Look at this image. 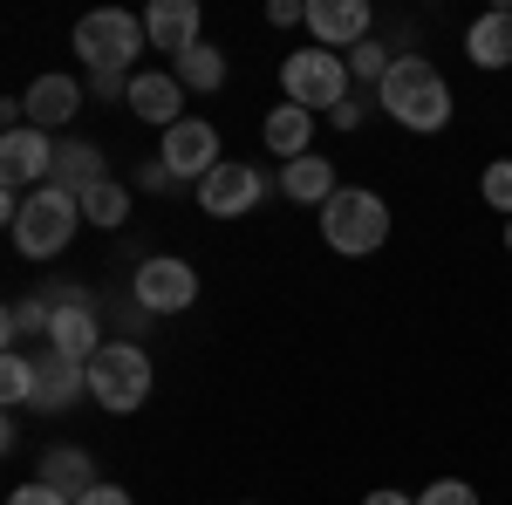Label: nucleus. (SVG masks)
<instances>
[{"label":"nucleus","instance_id":"nucleus-1","mask_svg":"<svg viewBox=\"0 0 512 505\" xmlns=\"http://www.w3.org/2000/svg\"><path fill=\"white\" fill-rule=\"evenodd\" d=\"M376 103H383L403 130L437 137V130L451 123V82H444V69H437L431 55H396V69L383 76Z\"/></svg>","mask_w":512,"mask_h":505},{"label":"nucleus","instance_id":"nucleus-2","mask_svg":"<svg viewBox=\"0 0 512 505\" xmlns=\"http://www.w3.org/2000/svg\"><path fill=\"white\" fill-rule=\"evenodd\" d=\"M76 233H82V198L62 192V185L28 192V205H21L14 226H7V239H14L21 260H55V253H69V239H76Z\"/></svg>","mask_w":512,"mask_h":505},{"label":"nucleus","instance_id":"nucleus-3","mask_svg":"<svg viewBox=\"0 0 512 505\" xmlns=\"http://www.w3.org/2000/svg\"><path fill=\"white\" fill-rule=\"evenodd\" d=\"M151 355L144 342H103L96 362H89V403L96 410H110V417H130V410H144L151 403Z\"/></svg>","mask_w":512,"mask_h":505},{"label":"nucleus","instance_id":"nucleus-4","mask_svg":"<svg viewBox=\"0 0 512 505\" xmlns=\"http://www.w3.org/2000/svg\"><path fill=\"white\" fill-rule=\"evenodd\" d=\"M144 14H123V7H96L76 21V55L89 76H130V62L144 55Z\"/></svg>","mask_w":512,"mask_h":505},{"label":"nucleus","instance_id":"nucleus-5","mask_svg":"<svg viewBox=\"0 0 512 505\" xmlns=\"http://www.w3.org/2000/svg\"><path fill=\"white\" fill-rule=\"evenodd\" d=\"M321 239H328L335 253L362 260V253H376V246L390 239V205L369 192V185H342V192L321 205Z\"/></svg>","mask_w":512,"mask_h":505},{"label":"nucleus","instance_id":"nucleus-6","mask_svg":"<svg viewBox=\"0 0 512 505\" xmlns=\"http://www.w3.org/2000/svg\"><path fill=\"white\" fill-rule=\"evenodd\" d=\"M280 89H287V103L294 110H335V103H349L355 96V76H349V55H335V48H294L287 62H280Z\"/></svg>","mask_w":512,"mask_h":505},{"label":"nucleus","instance_id":"nucleus-7","mask_svg":"<svg viewBox=\"0 0 512 505\" xmlns=\"http://www.w3.org/2000/svg\"><path fill=\"white\" fill-rule=\"evenodd\" d=\"M41 301H48V355L89 369L96 349H103V335H96V301H89L82 287H48Z\"/></svg>","mask_w":512,"mask_h":505},{"label":"nucleus","instance_id":"nucleus-8","mask_svg":"<svg viewBox=\"0 0 512 505\" xmlns=\"http://www.w3.org/2000/svg\"><path fill=\"white\" fill-rule=\"evenodd\" d=\"M130 301H137L144 314H185L198 301L192 260H178V253H144L137 273H130Z\"/></svg>","mask_w":512,"mask_h":505},{"label":"nucleus","instance_id":"nucleus-9","mask_svg":"<svg viewBox=\"0 0 512 505\" xmlns=\"http://www.w3.org/2000/svg\"><path fill=\"white\" fill-rule=\"evenodd\" d=\"M158 157L171 164V178H178V185H192V192L219 171V164H226V157H219V130H212L205 117L171 123V130H164V144H158Z\"/></svg>","mask_w":512,"mask_h":505},{"label":"nucleus","instance_id":"nucleus-10","mask_svg":"<svg viewBox=\"0 0 512 505\" xmlns=\"http://www.w3.org/2000/svg\"><path fill=\"white\" fill-rule=\"evenodd\" d=\"M55 151H62V137H48V130H7L0 137V185H14V192H41L48 178H55Z\"/></svg>","mask_w":512,"mask_h":505},{"label":"nucleus","instance_id":"nucleus-11","mask_svg":"<svg viewBox=\"0 0 512 505\" xmlns=\"http://www.w3.org/2000/svg\"><path fill=\"white\" fill-rule=\"evenodd\" d=\"M198 205H205V219H253L260 205H267V178H260V164H219L205 185H198Z\"/></svg>","mask_w":512,"mask_h":505},{"label":"nucleus","instance_id":"nucleus-12","mask_svg":"<svg viewBox=\"0 0 512 505\" xmlns=\"http://www.w3.org/2000/svg\"><path fill=\"white\" fill-rule=\"evenodd\" d=\"M308 35L315 48H335V55H349L369 41V0H308Z\"/></svg>","mask_w":512,"mask_h":505},{"label":"nucleus","instance_id":"nucleus-13","mask_svg":"<svg viewBox=\"0 0 512 505\" xmlns=\"http://www.w3.org/2000/svg\"><path fill=\"white\" fill-rule=\"evenodd\" d=\"M144 35H151V48L158 55H171V62H185L198 41V0H151L144 7Z\"/></svg>","mask_w":512,"mask_h":505},{"label":"nucleus","instance_id":"nucleus-14","mask_svg":"<svg viewBox=\"0 0 512 505\" xmlns=\"http://www.w3.org/2000/svg\"><path fill=\"white\" fill-rule=\"evenodd\" d=\"M76 110H82V82L76 76H35L28 96H21V123H28V130H48V137L76 117Z\"/></svg>","mask_w":512,"mask_h":505},{"label":"nucleus","instance_id":"nucleus-15","mask_svg":"<svg viewBox=\"0 0 512 505\" xmlns=\"http://www.w3.org/2000/svg\"><path fill=\"white\" fill-rule=\"evenodd\" d=\"M130 117H144L151 130H171V123H185V82L151 69V76H130Z\"/></svg>","mask_w":512,"mask_h":505},{"label":"nucleus","instance_id":"nucleus-16","mask_svg":"<svg viewBox=\"0 0 512 505\" xmlns=\"http://www.w3.org/2000/svg\"><path fill=\"white\" fill-rule=\"evenodd\" d=\"M465 62L472 69H512V7H492L465 28Z\"/></svg>","mask_w":512,"mask_h":505},{"label":"nucleus","instance_id":"nucleus-17","mask_svg":"<svg viewBox=\"0 0 512 505\" xmlns=\"http://www.w3.org/2000/svg\"><path fill=\"white\" fill-rule=\"evenodd\" d=\"M35 478H41V485H55L62 499H82V492H96V485H103V478H96V458L76 451V444H48Z\"/></svg>","mask_w":512,"mask_h":505},{"label":"nucleus","instance_id":"nucleus-18","mask_svg":"<svg viewBox=\"0 0 512 505\" xmlns=\"http://www.w3.org/2000/svg\"><path fill=\"white\" fill-rule=\"evenodd\" d=\"M260 144L280 157V164H294V157L315 151V110H294V103H280V110H267V123H260Z\"/></svg>","mask_w":512,"mask_h":505},{"label":"nucleus","instance_id":"nucleus-19","mask_svg":"<svg viewBox=\"0 0 512 505\" xmlns=\"http://www.w3.org/2000/svg\"><path fill=\"white\" fill-rule=\"evenodd\" d=\"M280 192L294 198V205H315L321 212L342 185H335V164H328L321 151H308V157H294V164H280Z\"/></svg>","mask_w":512,"mask_h":505},{"label":"nucleus","instance_id":"nucleus-20","mask_svg":"<svg viewBox=\"0 0 512 505\" xmlns=\"http://www.w3.org/2000/svg\"><path fill=\"white\" fill-rule=\"evenodd\" d=\"M89 396V369L82 362H62V355H41V389H35V410H69V403H82Z\"/></svg>","mask_w":512,"mask_h":505},{"label":"nucleus","instance_id":"nucleus-21","mask_svg":"<svg viewBox=\"0 0 512 505\" xmlns=\"http://www.w3.org/2000/svg\"><path fill=\"white\" fill-rule=\"evenodd\" d=\"M96 178H110V171H103V151H96V144H76V137H62V151H55V178H48V185H62V192L82 198Z\"/></svg>","mask_w":512,"mask_h":505},{"label":"nucleus","instance_id":"nucleus-22","mask_svg":"<svg viewBox=\"0 0 512 505\" xmlns=\"http://www.w3.org/2000/svg\"><path fill=\"white\" fill-rule=\"evenodd\" d=\"M123 219H130V192H123L117 178H96V185L82 192V226H103V233H117Z\"/></svg>","mask_w":512,"mask_h":505},{"label":"nucleus","instance_id":"nucleus-23","mask_svg":"<svg viewBox=\"0 0 512 505\" xmlns=\"http://www.w3.org/2000/svg\"><path fill=\"white\" fill-rule=\"evenodd\" d=\"M171 76L185 82V89H205V96H212V89H226V55H219L212 41H198L185 62H171Z\"/></svg>","mask_w":512,"mask_h":505},{"label":"nucleus","instance_id":"nucleus-24","mask_svg":"<svg viewBox=\"0 0 512 505\" xmlns=\"http://www.w3.org/2000/svg\"><path fill=\"white\" fill-rule=\"evenodd\" d=\"M35 389H41V362H28L21 349H7V362H0V403L21 410V403H35Z\"/></svg>","mask_w":512,"mask_h":505},{"label":"nucleus","instance_id":"nucleus-25","mask_svg":"<svg viewBox=\"0 0 512 505\" xmlns=\"http://www.w3.org/2000/svg\"><path fill=\"white\" fill-rule=\"evenodd\" d=\"M390 69H396V55L376 35L362 41V48H349V76H355V89H362V96H369V89H383V76H390Z\"/></svg>","mask_w":512,"mask_h":505},{"label":"nucleus","instance_id":"nucleus-26","mask_svg":"<svg viewBox=\"0 0 512 505\" xmlns=\"http://www.w3.org/2000/svg\"><path fill=\"white\" fill-rule=\"evenodd\" d=\"M0 335H7V349H21V342H35V335L48 342V301H14Z\"/></svg>","mask_w":512,"mask_h":505},{"label":"nucleus","instance_id":"nucleus-27","mask_svg":"<svg viewBox=\"0 0 512 505\" xmlns=\"http://www.w3.org/2000/svg\"><path fill=\"white\" fill-rule=\"evenodd\" d=\"M478 198H485L499 219H512V157H492V164H485V178H478Z\"/></svg>","mask_w":512,"mask_h":505},{"label":"nucleus","instance_id":"nucleus-28","mask_svg":"<svg viewBox=\"0 0 512 505\" xmlns=\"http://www.w3.org/2000/svg\"><path fill=\"white\" fill-rule=\"evenodd\" d=\"M417 505H478V492L465 485V478H437V485H424Z\"/></svg>","mask_w":512,"mask_h":505},{"label":"nucleus","instance_id":"nucleus-29","mask_svg":"<svg viewBox=\"0 0 512 505\" xmlns=\"http://www.w3.org/2000/svg\"><path fill=\"white\" fill-rule=\"evenodd\" d=\"M7 505H76V499H62L55 485H41V478H28V485H14V492H7Z\"/></svg>","mask_w":512,"mask_h":505},{"label":"nucleus","instance_id":"nucleus-30","mask_svg":"<svg viewBox=\"0 0 512 505\" xmlns=\"http://www.w3.org/2000/svg\"><path fill=\"white\" fill-rule=\"evenodd\" d=\"M137 185H144V192H151V198L178 192V178H171V164H164V157H151V164H137Z\"/></svg>","mask_w":512,"mask_h":505},{"label":"nucleus","instance_id":"nucleus-31","mask_svg":"<svg viewBox=\"0 0 512 505\" xmlns=\"http://www.w3.org/2000/svg\"><path fill=\"white\" fill-rule=\"evenodd\" d=\"M267 21H274V28H308V7H301V0H274Z\"/></svg>","mask_w":512,"mask_h":505},{"label":"nucleus","instance_id":"nucleus-32","mask_svg":"<svg viewBox=\"0 0 512 505\" xmlns=\"http://www.w3.org/2000/svg\"><path fill=\"white\" fill-rule=\"evenodd\" d=\"M362 110H369V103L349 96V103H335V110H328V123H335V130H362Z\"/></svg>","mask_w":512,"mask_h":505},{"label":"nucleus","instance_id":"nucleus-33","mask_svg":"<svg viewBox=\"0 0 512 505\" xmlns=\"http://www.w3.org/2000/svg\"><path fill=\"white\" fill-rule=\"evenodd\" d=\"M76 505H137V499H130L123 485H110V478H103V485H96V492H82Z\"/></svg>","mask_w":512,"mask_h":505},{"label":"nucleus","instance_id":"nucleus-34","mask_svg":"<svg viewBox=\"0 0 512 505\" xmlns=\"http://www.w3.org/2000/svg\"><path fill=\"white\" fill-rule=\"evenodd\" d=\"M362 505H417V499H410V492H369Z\"/></svg>","mask_w":512,"mask_h":505},{"label":"nucleus","instance_id":"nucleus-35","mask_svg":"<svg viewBox=\"0 0 512 505\" xmlns=\"http://www.w3.org/2000/svg\"><path fill=\"white\" fill-rule=\"evenodd\" d=\"M506 253H512V219H506Z\"/></svg>","mask_w":512,"mask_h":505}]
</instances>
